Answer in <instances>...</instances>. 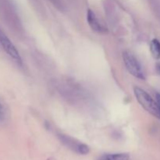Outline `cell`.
I'll return each mask as SVG.
<instances>
[{
  "instance_id": "obj_1",
  "label": "cell",
  "mask_w": 160,
  "mask_h": 160,
  "mask_svg": "<svg viewBox=\"0 0 160 160\" xmlns=\"http://www.w3.org/2000/svg\"><path fill=\"white\" fill-rule=\"evenodd\" d=\"M134 94L139 104L148 112L160 120V109L157 102L155 101L151 95L142 88L134 87Z\"/></svg>"
},
{
  "instance_id": "obj_2",
  "label": "cell",
  "mask_w": 160,
  "mask_h": 160,
  "mask_svg": "<svg viewBox=\"0 0 160 160\" xmlns=\"http://www.w3.org/2000/svg\"><path fill=\"white\" fill-rule=\"evenodd\" d=\"M122 58L125 67L130 74L139 80H145V75L142 70V65L137 57L131 52L128 50L123 51Z\"/></svg>"
},
{
  "instance_id": "obj_3",
  "label": "cell",
  "mask_w": 160,
  "mask_h": 160,
  "mask_svg": "<svg viewBox=\"0 0 160 160\" xmlns=\"http://www.w3.org/2000/svg\"><path fill=\"white\" fill-rule=\"evenodd\" d=\"M0 45L2 47L3 50L7 53L8 56H10L17 63L22 65V59L18 50L11 42L10 39L1 29H0Z\"/></svg>"
},
{
  "instance_id": "obj_4",
  "label": "cell",
  "mask_w": 160,
  "mask_h": 160,
  "mask_svg": "<svg viewBox=\"0 0 160 160\" xmlns=\"http://www.w3.org/2000/svg\"><path fill=\"white\" fill-rule=\"evenodd\" d=\"M58 137H59L60 142L64 145L68 147L69 148L72 149L73 151L79 153V154L87 155L90 152V148L87 145L78 142V141H76L73 138L70 137V136L64 135V134H59Z\"/></svg>"
},
{
  "instance_id": "obj_5",
  "label": "cell",
  "mask_w": 160,
  "mask_h": 160,
  "mask_svg": "<svg viewBox=\"0 0 160 160\" xmlns=\"http://www.w3.org/2000/svg\"><path fill=\"white\" fill-rule=\"evenodd\" d=\"M87 22L91 29L95 32L98 34H106L108 32L107 28L102 23H101L94 11L90 9L87 11Z\"/></svg>"
},
{
  "instance_id": "obj_6",
  "label": "cell",
  "mask_w": 160,
  "mask_h": 160,
  "mask_svg": "<svg viewBox=\"0 0 160 160\" xmlns=\"http://www.w3.org/2000/svg\"><path fill=\"white\" fill-rule=\"evenodd\" d=\"M9 108L2 98L0 97V123H5L9 119Z\"/></svg>"
},
{
  "instance_id": "obj_7",
  "label": "cell",
  "mask_w": 160,
  "mask_h": 160,
  "mask_svg": "<svg viewBox=\"0 0 160 160\" xmlns=\"http://www.w3.org/2000/svg\"><path fill=\"white\" fill-rule=\"evenodd\" d=\"M129 159L130 156L127 153H113L103 155L98 160H129Z\"/></svg>"
},
{
  "instance_id": "obj_8",
  "label": "cell",
  "mask_w": 160,
  "mask_h": 160,
  "mask_svg": "<svg viewBox=\"0 0 160 160\" xmlns=\"http://www.w3.org/2000/svg\"><path fill=\"white\" fill-rule=\"evenodd\" d=\"M150 52L154 59L160 60V41L157 38H154L151 41Z\"/></svg>"
},
{
  "instance_id": "obj_9",
  "label": "cell",
  "mask_w": 160,
  "mask_h": 160,
  "mask_svg": "<svg viewBox=\"0 0 160 160\" xmlns=\"http://www.w3.org/2000/svg\"><path fill=\"white\" fill-rule=\"evenodd\" d=\"M156 70L157 71V73L160 75V62H158L156 65Z\"/></svg>"
},
{
  "instance_id": "obj_10",
  "label": "cell",
  "mask_w": 160,
  "mask_h": 160,
  "mask_svg": "<svg viewBox=\"0 0 160 160\" xmlns=\"http://www.w3.org/2000/svg\"><path fill=\"white\" fill-rule=\"evenodd\" d=\"M156 102H157L158 105H159V107L160 109V94H156Z\"/></svg>"
},
{
  "instance_id": "obj_11",
  "label": "cell",
  "mask_w": 160,
  "mask_h": 160,
  "mask_svg": "<svg viewBox=\"0 0 160 160\" xmlns=\"http://www.w3.org/2000/svg\"><path fill=\"white\" fill-rule=\"evenodd\" d=\"M52 2H54V3H56L58 2V0H51Z\"/></svg>"
}]
</instances>
